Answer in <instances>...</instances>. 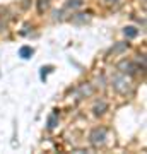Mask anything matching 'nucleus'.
Segmentation results:
<instances>
[{
  "instance_id": "1",
  "label": "nucleus",
  "mask_w": 147,
  "mask_h": 154,
  "mask_svg": "<svg viewBox=\"0 0 147 154\" xmlns=\"http://www.w3.org/2000/svg\"><path fill=\"white\" fill-rule=\"evenodd\" d=\"M91 142L94 144V146H98V144H103L104 139H106V130L104 128H94L93 132H91Z\"/></svg>"
},
{
  "instance_id": "2",
  "label": "nucleus",
  "mask_w": 147,
  "mask_h": 154,
  "mask_svg": "<svg viewBox=\"0 0 147 154\" xmlns=\"http://www.w3.org/2000/svg\"><path fill=\"white\" fill-rule=\"evenodd\" d=\"M127 81L125 79H115L113 81V88L116 89V91H120V93H127L128 91V86H123Z\"/></svg>"
},
{
  "instance_id": "3",
  "label": "nucleus",
  "mask_w": 147,
  "mask_h": 154,
  "mask_svg": "<svg viewBox=\"0 0 147 154\" xmlns=\"http://www.w3.org/2000/svg\"><path fill=\"white\" fill-rule=\"evenodd\" d=\"M19 55H21L22 58H29V57L33 55V50L29 48V46H22V48L19 50Z\"/></svg>"
},
{
  "instance_id": "4",
  "label": "nucleus",
  "mask_w": 147,
  "mask_h": 154,
  "mask_svg": "<svg viewBox=\"0 0 147 154\" xmlns=\"http://www.w3.org/2000/svg\"><path fill=\"white\" fill-rule=\"evenodd\" d=\"M106 108H108V105H106L104 101H101V103H98V105L94 106V113H96V115H101V113H104Z\"/></svg>"
},
{
  "instance_id": "5",
  "label": "nucleus",
  "mask_w": 147,
  "mask_h": 154,
  "mask_svg": "<svg viewBox=\"0 0 147 154\" xmlns=\"http://www.w3.org/2000/svg\"><path fill=\"white\" fill-rule=\"evenodd\" d=\"M137 34H139V31H137L135 28H132V26L130 28H125V36L127 38H135Z\"/></svg>"
},
{
  "instance_id": "6",
  "label": "nucleus",
  "mask_w": 147,
  "mask_h": 154,
  "mask_svg": "<svg viewBox=\"0 0 147 154\" xmlns=\"http://www.w3.org/2000/svg\"><path fill=\"white\" fill-rule=\"evenodd\" d=\"M55 122H57V116L53 115V116L48 120V127H50V128H53V127H55Z\"/></svg>"
},
{
  "instance_id": "7",
  "label": "nucleus",
  "mask_w": 147,
  "mask_h": 154,
  "mask_svg": "<svg viewBox=\"0 0 147 154\" xmlns=\"http://www.w3.org/2000/svg\"><path fill=\"white\" fill-rule=\"evenodd\" d=\"M82 2L81 0H70V4H69V7H79Z\"/></svg>"
},
{
  "instance_id": "8",
  "label": "nucleus",
  "mask_w": 147,
  "mask_h": 154,
  "mask_svg": "<svg viewBox=\"0 0 147 154\" xmlns=\"http://www.w3.org/2000/svg\"><path fill=\"white\" fill-rule=\"evenodd\" d=\"M108 2H111V0H108ZM113 2H116V0H113Z\"/></svg>"
}]
</instances>
